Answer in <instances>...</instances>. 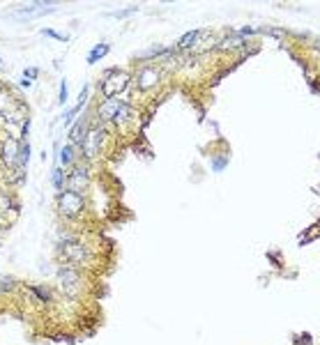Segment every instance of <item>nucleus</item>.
Wrapping results in <instances>:
<instances>
[{"instance_id": "dca6fc26", "label": "nucleus", "mask_w": 320, "mask_h": 345, "mask_svg": "<svg viewBox=\"0 0 320 345\" xmlns=\"http://www.w3.org/2000/svg\"><path fill=\"white\" fill-rule=\"evenodd\" d=\"M65 182H67V177H65V170L58 166V168H53V175H51V184H53V189H56L58 193L60 191H65Z\"/></svg>"}, {"instance_id": "423d86ee", "label": "nucleus", "mask_w": 320, "mask_h": 345, "mask_svg": "<svg viewBox=\"0 0 320 345\" xmlns=\"http://www.w3.org/2000/svg\"><path fill=\"white\" fill-rule=\"evenodd\" d=\"M159 81H162V69L154 67V64H145L136 72V87L141 92L152 90L154 85H159Z\"/></svg>"}, {"instance_id": "6ab92c4d", "label": "nucleus", "mask_w": 320, "mask_h": 345, "mask_svg": "<svg viewBox=\"0 0 320 345\" xmlns=\"http://www.w3.org/2000/svg\"><path fill=\"white\" fill-rule=\"evenodd\" d=\"M67 99H70V90H67V78H62L60 81V92H58V104L65 106Z\"/></svg>"}, {"instance_id": "aec40b11", "label": "nucleus", "mask_w": 320, "mask_h": 345, "mask_svg": "<svg viewBox=\"0 0 320 345\" xmlns=\"http://www.w3.org/2000/svg\"><path fill=\"white\" fill-rule=\"evenodd\" d=\"M311 343H313V336L311 334H302L295 338V345H311Z\"/></svg>"}, {"instance_id": "9b49d317", "label": "nucleus", "mask_w": 320, "mask_h": 345, "mask_svg": "<svg viewBox=\"0 0 320 345\" xmlns=\"http://www.w3.org/2000/svg\"><path fill=\"white\" fill-rule=\"evenodd\" d=\"M88 90H90V87H88V85H83V90H81V95H79V101H76V106H74L72 110H67V113H65V124H67V127H72V120H74L76 115H79L81 110H83L85 101H88Z\"/></svg>"}, {"instance_id": "7ed1b4c3", "label": "nucleus", "mask_w": 320, "mask_h": 345, "mask_svg": "<svg viewBox=\"0 0 320 345\" xmlns=\"http://www.w3.org/2000/svg\"><path fill=\"white\" fill-rule=\"evenodd\" d=\"M58 251H60L62 260H65L67 265H74V267L83 265V262L90 258V251H88V248H85L76 237H65V239H60V242H58Z\"/></svg>"}, {"instance_id": "412c9836", "label": "nucleus", "mask_w": 320, "mask_h": 345, "mask_svg": "<svg viewBox=\"0 0 320 345\" xmlns=\"http://www.w3.org/2000/svg\"><path fill=\"white\" fill-rule=\"evenodd\" d=\"M24 74H26V78H37L39 76V67H28V69H24Z\"/></svg>"}, {"instance_id": "ddd939ff", "label": "nucleus", "mask_w": 320, "mask_h": 345, "mask_svg": "<svg viewBox=\"0 0 320 345\" xmlns=\"http://www.w3.org/2000/svg\"><path fill=\"white\" fill-rule=\"evenodd\" d=\"M26 290H28L33 297H37L39 302H44V304H51L53 299H56V294H53L49 288H44V285H26Z\"/></svg>"}, {"instance_id": "9d476101", "label": "nucleus", "mask_w": 320, "mask_h": 345, "mask_svg": "<svg viewBox=\"0 0 320 345\" xmlns=\"http://www.w3.org/2000/svg\"><path fill=\"white\" fill-rule=\"evenodd\" d=\"M88 118H79L74 122V127L70 129V141L74 147H81V143L85 141V133H88Z\"/></svg>"}, {"instance_id": "0eeeda50", "label": "nucleus", "mask_w": 320, "mask_h": 345, "mask_svg": "<svg viewBox=\"0 0 320 345\" xmlns=\"http://www.w3.org/2000/svg\"><path fill=\"white\" fill-rule=\"evenodd\" d=\"M122 106H125V101L120 99H102L97 106V118L102 124H111L113 120L118 118V113L122 110Z\"/></svg>"}, {"instance_id": "a211bd4d", "label": "nucleus", "mask_w": 320, "mask_h": 345, "mask_svg": "<svg viewBox=\"0 0 320 345\" xmlns=\"http://www.w3.org/2000/svg\"><path fill=\"white\" fill-rule=\"evenodd\" d=\"M39 35L49 37V39H58V41H70V37L62 35V32H56L53 28H42V30H39Z\"/></svg>"}, {"instance_id": "393cba45", "label": "nucleus", "mask_w": 320, "mask_h": 345, "mask_svg": "<svg viewBox=\"0 0 320 345\" xmlns=\"http://www.w3.org/2000/svg\"><path fill=\"white\" fill-rule=\"evenodd\" d=\"M0 230H3V228H0Z\"/></svg>"}, {"instance_id": "20e7f679", "label": "nucleus", "mask_w": 320, "mask_h": 345, "mask_svg": "<svg viewBox=\"0 0 320 345\" xmlns=\"http://www.w3.org/2000/svg\"><path fill=\"white\" fill-rule=\"evenodd\" d=\"M58 285L67 297H76L83 290V276L74 265H62L58 269Z\"/></svg>"}, {"instance_id": "4be33fe9", "label": "nucleus", "mask_w": 320, "mask_h": 345, "mask_svg": "<svg viewBox=\"0 0 320 345\" xmlns=\"http://www.w3.org/2000/svg\"><path fill=\"white\" fill-rule=\"evenodd\" d=\"M28 131H30V122H28V120H24V127H21V141H26V138H28Z\"/></svg>"}, {"instance_id": "f3484780", "label": "nucleus", "mask_w": 320, "mask_h": 345, "mask_svg": "<svg viewBox=\"0 0 320 345\" xmlns=\"http://www.w3.org/2000/svg\"><path fill=\"white\" fill-rule=\"evenodd\" d=\"M30 161V143L19 141V168H26Z\"/></svg>"}, {"instance_id": "1a4fd4ad", "label": "nucleus", "mask_w": 320, "mask_h": 345, "mask_svg": "<svg viewBox=\"0 0 320 345\" xmlns=\"http://www.w3.org/2000/svg\"><path fill=\"white\" fill-rule=\"evenodd\" d=\"M67 182H70V189H72V191L83 193L85 189H88V184H90V170L85 168V166H74V170L70 173Z\"/></svg>"}, {"instance_id": "f03ea898", "label": "nucleus", "mask_w": 320, "mask_h": 345, "mask_svg": "<svg viewBox=\"0 0 320 345\" xmlns=\"http://www.w3.org/2000/svg\"><path fill=\"white\" fill-rule=\"evenodd\" d=\"M56 207H58V214H60L62 219L74 221L76 216L83 214L85 198H83V193H76V191H72V189H65V191L58 193Z\"/></svg>"}, {"instance_id": "6e6552de", "label": "nucleus", "mask_w": 320, "mask_h": 345, "mask_svg": "<svg viewBox=\"0 0 320 345\" xmlns=\"http://www.w3.org/2000/svg\"><path fill=\"white\" fill-rule=\"evenodd\" d=\"M0 161H3L10 170L19 168V141L7 138V141L0 145Z\"/></svg>"}, {"instance_id": "5701e85b", "label": "nucleus", "mask_w": 320, "mask_h": 345, "mask_svg": "<svg viewBox=\"0 0 320 345\" xmlns=\"http://www.w3.org/2000/svg\"><path fill=\"white\" fill-rule=\"evenodd\" d=\"M131 12H134V9H125V12H118V14H113V16H116V18H127Z\"/></svg>"}, {"instance_id": "f8f14e48", "label": "nucleus", "mask_w": 320, "mask_h": 345, "mask_svg": "<svg viewBox=\"0 0 320 345\" xmlns=\"http://www.w3.org/2000/svg\"><path fill=\"white\" fill-rule=\"evenodd\" d=\"M200 35H203V30H189V32H185V35L177 39V44L173 46L175 51H185V49H191L194 46V41H198L200 39Z\"/></svg>"}, {"instance_id": "4468645a", "label": "nucleus", "mask_w": 320, "mask_h": 345, "mask_svg": "<svg viewBox=\"0 0 320 345\" xmlns=\"http://www.w3.org/2000/svg\"><path fill=\"white\" fill-rule=\"evenodd\" d=\"M108 51H111V46H108L106 41H102V44L93 46V49H90V53H88V58H85V62H88V64L99 62L102 58H106V55H108Z\"/></svg>"}, {"instance_id": "f257e3e1", "label": "nucleus", "mask_w": 320, "mask_h": 345, "mask_svg": "<svg viewBox=\"0 0 320 345\" xmlns=\"http://www.w3.org/2000/svg\"><path fill=\"white\" fill-rule=\"evenodd\" d=\"M131 83V74L125 72V69H108L106 76L99 83V90H102L104 99H118V95L127 92Z\"/></svg>"}, {"instance_id": "39448f33", "label": "nucleus", "mask_w": 320, "mask_h": 345, "mask_svg": "<svg viewBox=\"0 0 320 345\" xmlns=\"http://www.w3.org/2000/svg\"><path fill=\"white\" fill-rule=\"evenodd\" d=\"M104 143H106V127L104 124H97V127H90L88 133H85V141L81 143V152L88 161H93L95 156L102 152Z\"/></svg>"}, {"instance_id": "b1692460", "label": "nucleus", "mask_w": 320, "mask_h": 345, "mask_svg": "<svg viewBox=\"0 0 320 345\" xmlns=\"http://www.w3.org/2000/svg\"><path fill=\"white\" fill-rule=\"evenodd\" d=\"M3 67H5V62H3V60H0V69H3Z\"/></svg>"}, {"instance_id": "2eb2a0df", "label": "nucleus", "mask_w": 320, "mask_h": 345, "mask_svg": "<svg viewBox=\"0 0 320 345\" xmlns=\"http://www.w3.org/2000/svg\"><path fill=\"white\" fill-rule=\"evenodd\" d=\"M74 161H76V147L74 145H62V150H60V168L74 166Z\"/></svg>"}]
</instances>
